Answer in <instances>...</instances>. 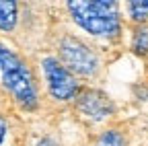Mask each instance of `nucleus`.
I'll list each match as a JSON object with an SVG mask.
<instances>
[{"mask_svg":"<svg viewBox=\"0 0 148 146\" xmlns=\"http://www.w3.org/2000/svg\"><path fill=\"white\" fill-rule=\"evenodd\" d=\"M4 134H6V123H4V119H2V117H0V142H2Z\"/></svg>","mask_w":148,"mask_h":146,"instance_id":"obj_11","label":"nucleus"},{"mask_svg":"<svg viewBox=\"0 0 148 146\" xmlns=\"http://www.w3.org/2000/svg\"><path fill=\"white\" fill-rule=\"evenodd\" d=\"M97 146H127V144H125V138H123L121 132H117V130H107V132H103V134L99 136Z\"/></svg>","mask_w":148,"mask_h":146,"instance_id":"obj_9","label":"nucleus"},{"mask_svg":"<svg viewBox=\"0 0 148 146\" xmlns=\"http://www.w3.org/2000/svg\"><path fill=\"white\" fill-rule=\"evenodd\" d=\"M37 146H58V144H56L53 140H49V138H43V140H39Z\"/></svg>","mask_w":148,"mask_h":146,"instance_id":"obj_10","label":"nucleus"},{"mask_svg":"<svg viewBox=\"0 0 148 146\" xmlns=\"http://www.w3.org/2000/svg\"><path fill=\"white\" fill-rule=\"evenodd\" d=\"M132 51L138 58H148V23L134 27V31H132Z\"/></svg>","mask_w":148,"mask_h":146,"instance_id":"obj_6","label":"nucleus"},{"mask_svg":"<svg viewBox=\"0 0 148 146\" xmlns=\"http://www.w3.org/2000/svg\"><path fill=\"white\" fill-rule=\"evenodd\" d=\"M0 72L6 88L14 95V99L27 109H33L37 105V88L33 82V76L29 68L18 60L10 49L0 45Z\"/></svg>","mask_w":148,"mask_h":146,"instance_id":"obj_2","label":"nucleus"},{"mask_svg":"<svg viewBox=\"0 0 148 146\" xmlns=\"http://www.w3.org/2000/svg\"><path fill=\"white\" fill-rule=\"evenodd\" d=\"M16 23V4L14 2H0V29L10 31Z\"/></svg>","mask_w":148,"mask_h":146,"instance_id":"obj_8","label":"nucleus"},{"mask_svg":"<svg viewBox=\"0 0 148 146\" xmlns=\"http://www.w3.org/2000/svg\"><path fill=\"white\" fill-rule=\"evenodd\" d=\"M78 109L90 119H105L113 113V103L101 90H84L78 97Z\"/></svg>","mask_w":148,"mask_h":146,"instance_id":"obj_5","label":"nucleus"},{"mask_svg":"<svg viewBox=\"0 0 148 146\" xmlns=\"http://www.w3.org/2000/svg\"><path fill=\"white\" fill-rule=\"evenodd\" d=\"M43 72L47 78V86L51 90V95L60 101H68L74 99L78 93V84L72 78V74L53 58H45L43 60Z\"/></svg>","mask_w":148,"mask_h":146,"instance_id":"obj_4","label":"nucleus"},{"mask_svg":"<svg viewBox=\"0 0 148 146\" xmlns=\"http://www.w3.org/2000/svg\"><path fill=\"white\" fill-rule=\"evenodd\" d=\"M127 16L134 25H146L148 23V0H136V2H125Z\"/></svg>","mask_w":148,"mask_h":146,"instance_id":"obj_7","label":"nucleus"},{"mask_svg":"<svg viewBox=\"0 0 148 146\" xmlns=\"http://www.w3.org/2000/svg\"><path fill=\"white\" fill-rule=\"evenodd\" d=\"M68 8L74 21L92 35L117 37L121 31L117 2H68Z\"/></svg>","mask_w":148,"mask_h":146,"instance_id":"obj_1","label":"nucleus"},{"mask_svg":"<svg viewBox=\"0 0 148 146\" xmlns=\"http://www.w3.org/2000/svg\"><path fill=\"white\" fill-rule=\"evenodd\" d=\"M60 56H62V62L72 72H78V74H92V72L97 70V66H99L97 56L82 41L74 39V37L62 39V43H60Z\"/></svg>","mask_w":148,"mask_h":146,"instance_id":"obj_3","label":"nucleus"}]
</instances>
